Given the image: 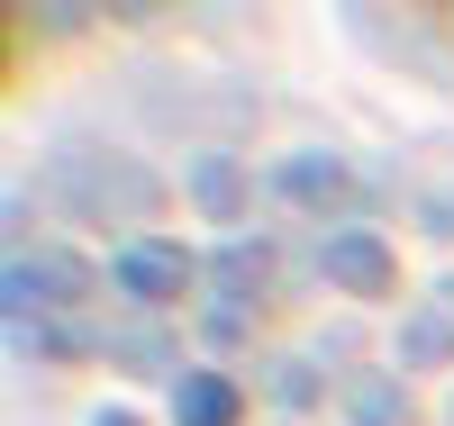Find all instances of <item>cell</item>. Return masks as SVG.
<instances>
[{
    "label": "cell",
    "instance_id": "1",
    "mask_svg": "<svg viewBox=\"0 0 454 426\" xmlns=\"http://www.w3.org/2000/svg\"><path fill=\"white\" fill-rule=\"evenodd\" d=\"M82 290H91L82 254H10L0 263V308L10 318H73Z\"/></svg>",
    "mask_w": 454,
    "mask_h": 426
},
{
    "label": "cell",
    "instance_id": "2",
    "mask_svg": "<svg viewBox=\"0 0 454 426\" xmlns=\"http://www.w3.org/2000/svg\"><path fill=\"white\" fill-rule=\"evenodd\" d=\"M109 282H119L137 308H164L182 282H192V254H182L173 236H128L119 254H109Z\"/></svg>",
    "mask_w": 454,
    "mask_h": 426
},
{
    "label": "cell",
    "instance_id": "3",
    "mask_svg": "<svg viewBox=\"0 0 454 426\" xmlns=\"http://www.w3.org/2000/svg\"><path fill=\"white\" fill-rule=\"evenodd\" d=\"M318 273H327L336 290H355V299H382V290H391V245L364 236V227H336L327 254H318Z\"/></svg>",
    "mask_w": 454,
    "mask_h": 426
},
{
    "label": "cell",
    "instance_id": "4",
    "mask_svg": "<svg viewBox=\"0 0 454 426\" xmlns=\"http://www.w3.org/2000/svg\"><path fill=\"white\" fill-rule=\"evenodd\" d=\"M273 190H282L291 209H346V200H355V173L336 164V154H282V164H273Z\"/></svg>",
    "mask_w": 454,
    "mask_h": 426
},
{
    "label": "cell",
    "instance_id": "5",
    "mask_svg": "<svg viewBox=\"0 0 454 426\" xmlns=\"http://www.w3.org/2000/svg\"><path fill=\"white\" fill-rule=\"evenodd\" d=\"M173 426H237V381L182 372V381H173Z\"/></svg>",
    "mask_w": 454,
    "mask_h": 426
},
{
    "label": "cell",
    "instance_id": "6",
    "mask_svg": "<svg viewBox=\"0 0 454 426\" xmlns=\"http://www.w3.org/2000/svg\"><path fill=\"white\" fill-rule=\"evenodd\" d=\"M109 363L119 372H173V327H155V318L109 327Z\"/></svg>",
    "mask_w": 454,
    "mask_h": 426
},
{
    "label": "cell",
    "instance_id": "7",
    "mask_svg": "<svg viewBox=\"0 0 454 426\" xmlns=\"http://www.w3.org/2000/svg\"><path fill=\"white\" fill-rule=\"evenodd\" d=\"M209 273H218V299H254L263 282H273V245H254V236H246V245H227Z\"/></svg>",
    "mask_w": 454,
    "mask_h": 426
},
{
    "label": "cell",
    "instance_id": "8",
    "mask_svg": "<svg viewBox=\"0 0 454 426\" xmlns=\"http://www.w3.org/2000/svg\"><path fill=\"white\" fill-rule=\"evenodd\" d=\"M192 200H200L209 218H237V209H246V173L227 164V154H200V164H192Z\"/></svg>",
    "mask_w": 454,
    "mask_h": 426
},
{
    "label": "cell",
    "instance_id": "9",
    "mask_svg": "<svg viewBox=\"0 0 454 426\" xmlns=\"http://www.w3.org/2000/svg\"><path fill=\"white\" fill-rule=\"evenodd\" d=\"M346 417H355V426H400V417H409V408H400V381H391V372H355V381H346Z\"/></svg>",
    "mask_w": 454,
    "mask_h": 426
},
{
    "label": "cell",
    "instance_id": "10",
    "mask_svg": "<svg viewBox=\"0 0 454 426\" xmlns=\"http://www.w3.org/2000/svg\"><path fill=\"white\" fill-rule=\"evenodd\" d=\"M400 363H409V372H427V363H454V327L436 318V308H419V318L400 327Z\"/></svg>",
    "mask_w": 454,
    "mask_h": 426
},
{
    "label": "cell",
    "instance_id": "11",
    "mask_svg": "<svg viewBox=\"0 0 454 426\" xmlns=\"http://www.w3.org/2000/svg\"><path fill=\"white\" fill-rule=\"evenodd\" d=\"M273 399L282 408H309L318 399V363H273Z\"/></svg>",
    "mask_w": 454,
    "mask_h": 426
},
{
    "label": "cell",
    "instance_id": "12",
    "mask_svg": "<svg viewBox=\"0 0 454 426\" xmlns=\"http://www.w3.org/2000/svg\"><path fill=\"white\" fill-rule=\"evenodd\" d=\"M200 336H209V345H246V299H209Z\"/></svg>",
    "mask_w": 454,
    "mask_h": 426
},
{
    "label": "cell",
    "instance_id": "13",
    "mask_svg": "<svg viewBox=\"0 0 454 426\" xmlns=\"http://www.w3.org/2000/svg\"><path fill=\"white\" fill-rule=\"evenodd\" d=\"M419 218H427V236H454V200H427Z\"/></svg>",
    "mask_w": 454,
    "mask_h": 426
},
{
    "label": "cell",
    "instance_id": "14",
    "mask_svg": "<svg viewBox=\"0 0 454 426\" xmlns=\"http://www.w3.org/2000/svg\"><path fill=\"white\" fill-rule=\"evenodd\" d=\"M427 308H436V318L454 327V282H436V299H427Z\"/></svg>",
    "mask_w": 454,
    "mask_h": 426
},
{
    "label": "cell",
    "instance_id": "15",
    "mask_svg": "<svg viewBox=\"0 0 454 426\" xmlns=\"http://www.w3.org/2000/svg\"><path fill=\"white\" fill-rule=\"evenodd\" d=\"M91 426H137V417H128V408H100V417H91Z\"/></svg>",
    "mask_w": 454,
    "mask_h": 426
}]
</instances>
